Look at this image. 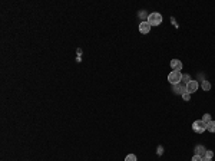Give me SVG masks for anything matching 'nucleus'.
<instances>
[{
  "label": "nucleus",
  "mask_w": 215,
  "mask_h": 161,
  "mask_svg": "<svg viewBox=\"0 0 215 161\" xmlns=\"http://www.w3.org/2000/svg\"><path fill=\"white\" fill-rule=\"evenodd\" d=\"M191 161H202V157H201V155H194V157L191 158Z\"/></svg>",
  "instance_id": "2eb2a0df"
},
{
  "label": "nucleus",
  "mask_w": 215,
  "mask_h": 161,
  "mask_svg": "<svg viewBox=\"0 0 215 161\" xmlns=\"http://www.w3.org/2000/svg\"><path fill=\"white\" fill-rule=\"evenodd\" d=\"M202 121L205 122V124H208V122H211V121H212V119H211V115H209V114H205V115H204V117H202Z\"/></svg>",
  "instance_id": "ddd939ff"
},
{
  "label": "nucleus",
  "mask_w": 215,
  "mask_h": 161,
  "mask_svg": "<svg viewBox=\"0 0 215 161\" xmlns=\"http://www.w3.org/2000/svg\"><path fill=\"white\" fill-rule=\"evenodd\" d=\"M189 81H192V79H191V76H189V75H182V81H181V82H184L185 85H187V83L189 82Z\"/></svg>",
  "instance_id": "f8f14e48"
},
{
  "label": "nucleus",
  "mask_w": 215,
  "mask_h": 161,
  "mask_svg": "<svg viewBox=\"0 0 215 161\" xmlns=\"http://www.w3.org/2000/svg\"><path fill=\"white\" fill-rule=\"evenodd\" d=\"M202 161H212V160H211V158H205V157H204Z\"/></svg>",
  "instance_id": "6ab92c4d"
},
{
  "label": "nucleus",
  "mask_w": 215,
  "mask_h": 161,
  "mask_svg": "<svg viewBox=\"0 0 215 161\" xmlns=\"http://www.w3.org/2000/svg\"><path fill=\"white\" fill-rule=\"evenodd\" d=\"M174 92L178 95H184L187 92V85H184L182 82L178 83V85H174Z\"/></svg>",
  "instance_id": "423d86ee"
},
{
  "label": "nucleus",
  "mask_w": 215,
  "mask_h": 161,
  "mask_svg": "<svg viewBox=\"0 0 215 161\" xmlns=\"http://www.w3.org/2000/svg\"><path fill=\"white\" fill-rule=\"evenodd\" d=\"M151 25L148 23V20H142L141 23H139V32H141L142 35H148L149 32H151Z\"/></svg>",
  "instance_id": "39448f33"
},
{
  "label": "nucleus",
  "mask_w": 215,
  "mask_h": 161,
  "mask_svg": "<svg viewBox=\"0 0 215 161\" xmlns=\"http://www.w3.org/2000/svg\"><path fill=\"white\" fill-rule=\"evenodd\" d=\"M192 130H194V132H196V134H202L204 131L207 130V124H205L202 119H196V121L192 122Z\"/></svg>",
  "instance_id": "7ed1b4c3"
},
{
  "label": "nucleus",
  "mask_w": 215,
  "mask_h": 161,
  "mask_svg": "<svg viewBox=\"0 0 215 161\" xmlns=\"http://www.w3.org/2000/svg\"><path fill=\"white\" fill-rule=\"evenodd\" d=\"M201 88H202V91H205V92L211 91V83H209V81H202V83H201Z\"/></svg>",
  "instance_id": "1a4fd4ad"
},
{
  "label": "nucleus",
  "mask_w": 215,
  "mask_h": 161,
  "mask_svg": "<svg viewBox=\"0 0 215 161\" xmlns=\"http://www.w3.org/2000/svg\"><path fill=\"white\" fill-rule=\"evenodd\" d=\"M207 130L209 131V132H215V121H211L207 124Z\"/></svg>",
  "instance_id": "9d476101"
},
{
  "label": "nucleus",
  "mask_w": 215,
  "mask_h": 161,
  "mask_svg": "<svg viewBox=\"0 0 215 161\" xmlns=\"http://www.w3.org/2000/svg\"><path fill=\"white\" fill-rule=\"evenodd\" d=\"M171 68L175 72H181V69H182V62L178 60V59H172L171 60Z\"/></svg>",
  "instance_id": "0eeeda50"
},
{
  "label": "nucleus",
  "mask_w": 215,
  "mask_h": 161,
  "mask_svg": "<svg viewBox=\"0 0 215 161\" xmlns=\"http://www.w3.org/2000/svg\"><path fill=\"white\" fill-rule=\"evenodd\" d=\"M204 157H205V158H211V160H212V157H214V153H212V151H209V150H207Z\"/></svg>",
  "instance_id": "4468645a"
},
{
  "label": "nucleus",
  "mask_w": 215,
  "mask_h": 161,
  "mask_svg": "<svg viewBox=\"0 0 215 161\" xmlns=\"http://www.w3.org/2000/svg\"><path fill=\"white\" fill-rule=\"evenodd\" d=\"M182 98H184V101H189V99H191V94H188V92H185V94L182 95Z\"/></svg>",
  "instance_id": "dca6fc26"
},
{
  "label": "nucleus",
  "mask_w": 215,
  "mask_h": 161,
  "mask_svg": "<svg viewBox=\"0 0 215 161\" xmlns=\"http://www.w3.org/2000/svg\"><path fill=\"white\" fill-rule=\"evenodd\" d=\"M148 23L151 25V26H159V25L162 23V16L157 12L151 13V15L148 16Z\"/></svg>",
  "instance_id": "f257e3e1"
},
{
  "label": "nucleus",
  "mask_w": 215,
  "mask_h": 161,
  "mask_svg": "<svg viewBox=\"0 0 215 161\" xmlns=\"http://www.w3.org/2000/svg\"><path fill=\"white\" fill-rule=\"evenodd\" d=\"M168 81L172 87H174V85H178V83H181V81H182V74H181V72L172 71L171 74L168 75Z\"/></svg>",
  "instance_id": "f03ea898"
},
{
  "label": "nucleus",
  "mask_w": 215,
  "mask_h": 161,
  "mask_svg": "<svg viewBox=\"0 0 215 161\" xmlns=\"http://www.w3.org/2000/svg\"><path fill=\"white\" fill-rule=\"evenodd\" d=\"M157 153L159 154V155H162V153H164V147H162V145L158 147V148H157Z\"/></svg>",
  "instance_id": "f3484780"
},
{
  "label": "nucleus",
  "mask_w": 215,
  "mask_h": 161,
  "mask_svg": "<svg viewBox=\"0 0 215 161\" xmlns=\"http://www.w3.org/2000/svg\"><path fill=\"white\" fill-rule=\"evenodd\" d=\"M205 151H207V150H205V147L204 145H196L195 147V154L196 155H201L202 158H204V155H205Z\"/></svg>",
  "instance_id": "6e6552de"
},
{
  "label": "nucleus",
  "mask_w": 215,
  "mask_h": 161,
  "mask_svg": "<svg viewBox=\"0 0 215 161\" xmlns=\"http://www.w3.org/2000/svg\"><path fill=\"white\" fill-rule=\"evenodd\" d=\"M125 161H138V158H136L135 154H128V155L125 157Z\"/></svg>",
  "instance_id": "9b49d317"
},
{
  "label": "nucleus",
  "mask_w": 215,
  "mask_h": 161,
  "mask_svg": "<svg viewBox=\"0 0 215 161\" xmlns=\"http://www.w3.org/2000/svg\"><path fill=\"white\" fill-rule=\"evenodd\" d=\"M198 88H200V83L196 82V81H194V79L187 83V92H188V94H191V95L194 94V92H196Z\"/></svg>",
  "instance_id": "20e7f679"
},
{
  "label": "nucleus",
  "mask_w": 215,
  "mask_h": 161,
  "mask_svg": "<svg viewBox=\"0 0 215 161\" xmlns=\"http://www.w3.org/2000/svg\"><path fill=\"white\" fill-rule=\"evenodd\" d=\"M139 16H141V17H142V19H144V20H146V19H145V12H144V10H141V13H139Z\"/></svg>",
  "instance_id": "a211bd4d"
}]
</instances>
